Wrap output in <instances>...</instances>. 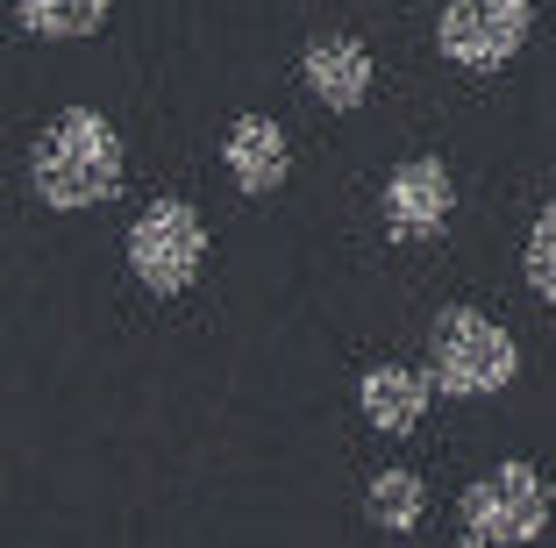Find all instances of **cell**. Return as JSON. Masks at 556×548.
Wrapping results in <instances>:
<instances>
[{
  "instance_id": "8fae6325",
  "label": "cell",
  "mask_w": 556,
  "mask_h": 548,
  "mask_svg": "<svg viewBox=\"0 0 556 548\" xmlns=\"http://www.w3.org/2000/svg\"><path fill=\"white\" fill-rule=\"evenodd\" d=\"M364 513L386 534H414L421 513H428V484L414 477V470H378V477L364 484Z\"/></svg>"
},
{
  "instance_id": "277c9868",
  "label": "cell",
  "mask_w": 556,
  "mask_h": 548,
  "mask_svg": "<svg viewBox=\"0 0 556 548\" xmlns=\"http://www.w3.org/2000/svg\"><path fill=\"white\" fill-rule=\"evenodd\" d=\"M129 271L150 292H186L207 271V221L186 200H150L129 228Z\"/></svg>"
},
{
  "instance_id": "5b68a950",
  "label": "cell",
  "mask_w": 556,
  "mask_h": 548,
  "mask_svg": "<svg viewBox=\"0 0 556 548\" xmlns=\"http://www.w3.org/2000/svg\"><path fill=\"white\" fill-rule=\"evenodd\" d=\"M535 29V0H442L435 50L464 72H500Z\"/></svg>"
},
{
  "instance_id": "3957f363",
  "label": "cell",
  "mask_w": 556,
  "mask_h": 548,
  "mask_svg": "<svg viewBox=\"0 0 556 548\" xmlns=\"http://www.w3.org/2000/svg\"><path fill=\"white\" fill-rule=\"evenodd\" d=\"M457 513H464V534H471V541L528 548V541H542V527H549V484H542L535 463L507 456V463H492L485 477L464 492Z\"/></svg>"
},
{
  "instance_id": "4fadbf2b",
  "label": "cell",
  "mask_w": 556,
  "mask_h": 548,
  "mask_svg": "<svg viewBox=\"0 0 556 548\" xmlns=\"http://www.w3.org/2000/svg\"><path fill=\"white\" fill-rule=\"evenodd\" d=\"M464 548H485V541H464Z\"/></svg>"
},
{
  "instance_id": "8992f818",
  "label": "cell",
  "mask_w": 556,
  "mask_h": 548,
  "mask_svg": "<svg viewBox=\"0 0 556 548\" xmlns=\"http://www.w3.org/2000/svg\"><path fill=\"white\" fill-rule=\"evenodd\" d=\"M450 207H457V186H450L442 157H407L386 178V235L393 242L442 235V228H450Z\"/></svg>"
},
{
  "instance_id": "ba28073f",
  "label": "cell",
  "mask_w": 556,
  "mask_h": 548,
  "mask_svg": "<svg viewBox=\"0 0 556 548\" xmlns=\"http://www.w3.org/2000/svg\"><path fill=\"white\" fill-rule=\"evenodd\" d=\"M222 164H229L236 193L264 200L286 186V171H293V150H286V129H278L271 114H236L229 136H222Z\"/></svg>"
},
{
  "instance_id": "6da1fadb",
  "label": "cell",
  "mask_w": 556,
  "mask_h": 548,
  "mask_svg": "<svg viewBox=\"0 0 556 548\" xmlns=\"http://www.w3.org/2000/svg\"><path fill=\"white\" fill-rule=\"evenodd\" d=\"M122 178H129L122 136H115V122L93 114V107H65L29 150V186H36V200L58 207V214L108 207V200L122 193Z\"/></svg>"
},
{
  "instance_id": "30bf717a",
  "label": "cell",
  "mask_w": 556,
  "mask_h": 548,
  "mask_svg": "<svg viewBox=\"0 0 556 548\" xmlns=\"http://www.w3.org/2000/svg\"><path fill=\"white\" fill-rule=\"evenodd\" d=\"M115 15V0H15V22L43 43H79V36H100Z\"/></svg>"
},
{
  "instance_id": "7c38bea8",
  "label": "cell",
  "mask_w": 556,
  "mask_h": 548,
  "mask_svg": "<svg viewBox=\"0 0 556 548\" xmlns=\"http://www.w3.org/2000/svg\"><path fill=\"white\" fill-rule=\"evenodd\" d=\"M521 271H528V292H535L542 307H556V200L535 214V228H528Z\"/></svg>"
},
{
  "instance_id": "52a82bcc",
  "label": "cell",
  "mask_w": 556,
  "mask_h": 548,
  "mask_svg": "<svg viewBox=\"0 0 556 548\" xmlns=\"http://www.w3.org/2000/svg\"><path fill=\"white\" fill-rule=\"evenodd\" d=\"M300 72H307V93L321 100L328 114H357L364 100H371V86H378L371 50H364L357 36H343V29L307 36V58H300Z\"/></svg>"
},
{
  "instance_id": "9c48e42d",
  "label": "cell",
  "mask_w": 556,
  "mask_h": 548,
  "mask_svg": "<svg viewBox=\"0 0 556 548\" xmlns=\"http://www.w3.org/2000/svg\"><path fill=\"white\" fill-rule=\"evenodd\" d=\"M428 399H435L428 371H407V364H378V371L357 378V406L378 435H414L428 420Z\"/></svg>"
},
{
  "instance_id": "7a4b0ae2",
  "label": "cell",
  "mask_w": 556,
  "mask_h": 548,
  "mask_svg": "<svg viewBox=\"0 0 556 548\" xmlns=\"http://www.w3.org/2000/svg\"><path fill=\"white\" fill-rule=\"evenodd\" d=\"M521 378V342L478 307H442L428 328V385L442 399H492Z\"/></svg>"
}]
</instances>
